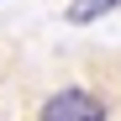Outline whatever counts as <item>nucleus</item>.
Returning <instances> with one entry per match:
<instances>
[{"mask_svg": "<svg viewBox=\"0 0 121 121\" xmlns=\"http://www.w3.org/2000/svg\"><path fill=\"white\" fill-rule=\"evenodd\" d=\"M37 121H105V100L90 90H58L37 111Z\"/></svg>", "mask_w": 121, "mask_h": 121, "instance_id": "nucleus-1", "label": "nucleus"}, {"mask_svg": "<svg viewBox=\"0 0 121 121\" xmlns=\"http://www.w3.org/2000/svg\"><path fill=\"white\" fill-rule=\"evenodd\" d=\"M116 5V0H74V5H69V21L74 26H84V21H100V16H105Z\"/></svg>", "mask_w": 121, "mask_h": 121, "instance_id": "nucleus-2", "label": "nucleus"}]
</instances>
